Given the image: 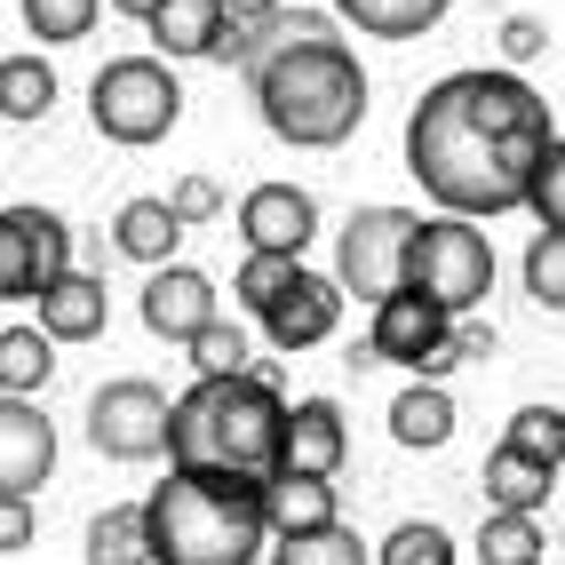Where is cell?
I'll use <instances>...</instances> for the list:
<instances>
[{
	"label": "cell",
	"instance_id": "1",
	"mask_svg": "<svg viewBox=\"0 0 565 565\" xmlns=\"http://www.w3.org/2000/svg\"><path fill=\"white\" fill-rule=\"evenodd\" d=\"M550 104L518 72H446L406 111V175L438 200V215H510L534 200L550 160Z\"/></svg>",
	"mask_w": 565,
	"mask_h": 565
},
{
	"label": "cell",
	"instance_id": "2",
	"mask_svg": "<svg viewBox=\"0 0 565 565\" xmlns=\"http://www.w3.org/2000/svg\"><path fill=\"white\" fill-rule=\"evenodd\" d=\"M287 398L271 374H232V383H192L175 398L168 462L183 478H223V486H271L287 470Z\"/></svg>",
	"mask_w": 565,
	"mask_h": 565
},
{
	"label": "cell",
	"instance_id": "3",
	"mask_svg": "<svg viewBox=\"0 0 565 565\" xmlns=\"http://www.w3.org/2000/svg\"><path fill=\"white\" fill-rule=\"evenodd\" d=\"M247 88H255L263 128L295 152H334L366 120V72L343 41H295L279 56H263L247 72Z\"/></svg>",
	"mask_w": 565,
	"mask_h": 565
},
{
	"label": "cell",
	"instance_id": "4",
	"mask_svg": "<svg viewBox=\"0 0 565 565\" xmlns=\"http://www.w3.org/2000/svg\"><path fill=\"white\" fill-rule=\"evenodd\" d=\"M152 542L160 565H255L271 557V518H263V486H223V478H183L152 486Z\"/></svg>",
	"mask_w": 565,
	"mask_h": 565
},
{
	"label": "cell",
	"instance_id": "5",
	"mask_svg": "<svg viewBox=\"0 0 565 565\" xmlns=\"http://www.w3.org/2000/svg\"><path fill=\"white\" fill-rule=\"evenodd\" d=\"M88 120L104 143H128V152L160 143L183 120V88H175L168 56H111L88 81Z\"/></svg>",
	"mask_w": 565,
	"mask_h": 565
},
{
	"label": "cell",
	"instance_id": "6",
	"mask_svg": "<svg viewBox=\"0 0 565 565\" xmlns=\"http://www.w3.org/2000/svg\"><path fill=\"white\" fill-rule=\"evenodd\" d=\"M406 287L430 295L446 319H470L494 295V247H486V232L470 215H423L414 255H406Z\"/></svg>",
	"mask_w": 565,
	"mask_h": 565
},
{
	"label": "cell",
	"instance_id": "7",
	"mask_svg": "<svg viewBox=\"0 0 565 565\" xmlns=\"http://www.w3.org/2000/svg\"><path fill=\"white\" fill-rule=\"evenodd\" d=\"M414 232H423L414 207H391V200L351 207L343 239H334V279H343V295H359V303H391V295L406 287Z\"/></svg>",
	"mask_w": 565,
	"mask_h": 565
},
{
	"label": "cell",
	"instance_id": "8",
	"mask_svg": "<svg viewBox=\"0 0 565 565\" xmlns=\"http://www.w3.org/2000/svg\"><path fill=\"white\" fill-rule=\"evenodd\" d=\"M168 430H175V398L160 383H143V374L88 391V446L104 462H152V455H168Z\"/></svg>",
	"mask_w": 565,
	"mask_h": 565
},
{
	"label": "cell",
	"instance_id": "9",
	"mask_svg": "<svg viewBox=\"0 0 565 565\" xmlns=\"http://www.w3.org/2000/svg\"><path fill=\"white\" fill-rule=\"evenodd\" d=\"M72 271V223L56 207H0V303H41Z\"/></svg>",
	"mask_w": 565,
	"mask_h": 565
},
{
	"label": "cell",
	"instance_id": "10",
	"mask_svg": "<svg viewBox=\"0 0 565 565\" xmlns=\"http://www.w3.org/2000/svg\"><path fill=\"white\" fill-rule=\"evenodd\" d=\"M455 327L462 319H446L430 295H414V287H398L391 303H374V327H366V359H383V366H406L414 383L430 374V359L455 343Z\"/></svg>",
	"mask_w": 565,
	"mask_h": 565
},
{
	"label": "cell",
	"instance_id": "11",
	"mask_svg": "<svg viewBox=\"0 0 565 565\" xmlns=\"http://www.w3.org/2000/svg\"><path fill=\"white\" fill-rule=\"evenodd\" d=\"M239 239L247 255H303L319 239V200L303 183H255L239 200Z\"/></svg>",
	"mask_w": 565,
	"mask_h": 565
},
{
	"label": "cell",
	"instance_id": "12",
	"mask_svg": "<svg viewBox=\"0 0 565 565\" xmlns=\"http://www.w3.org/2000/svg\"><path fill=\"white\" fill-rule=\"evenodd\" d=\"M215 319H223L215 279H207V271H192V263H168V271L143 279V327H152L160 343H183V351H192Z\"/></svg>",
	"mask_w": 565,
	"mask_h": 565
},
{
	"label": "cell",
	"instance_id": "13",
	"mask_svg": "<svg viewBox=\"0 0 565 565\" xmlns=\"http://www.w3.org/2000/svg\"><path fill=\"white\" fill-rule=\"evenodd\" d=\"M56 470V423L32 398H0V494L32 502Z\"/></svg>",
	"mask_w": 565,
	"mask_h": 565
},
{
	"label": "cell",
	"instance_id": "14",
	"mask_svg": "<svg viewBox=\"0 0 565 565\" xmlns=\"http://www.w3.org/2000/svg\"><path fill=\"white\" fill-rule=\"evenodd\" d=\"M334 327H343V279H327V271H295V287L263 311V334L279 351H311Z\"/></svg>",
	"mask_w": 565,
	"mask_h": 565
},
{
	"label": "cell",
	"instance_id": "15",
	"mask_svg": "<svg viewBox=\"0 0 565 565\" xmlns=\"http://www.w3.org/2000/svg\"><path fill=\"white\" fill-rule=\"evenodd\" d=\"M343 455H351L343 406L334 398H295V414H287V470L295 478H334Z\"/></svg>",
	"mask_w": 565,
	"mask_h": 565
},
{
	"label": "cell",
	"instance_id": "16",
	"mask_svg": "<svg viewBox=\"0 0 565 565\" xmlns=\"http://www.w3.org/2000/svg\"><path fill=\"white\" fill-rule=\"evenodd\" d=\"M152 49L175 64V56H215L223 49V32H232V9L223 0H160L152 9Z\"/></svg>",
	"mask_w": 565,
	"mask_h": 565
},
{
	"label": "cell",
	"instance_id": "17",
	"mask_svg": "<svg viewBox=\"0 0 565 565\" xmlns=\"http://www.w3.org/2000/svg\"><path fill=\"white\" fill-rule=\"evenodd\" d=\"M104 327H111V295H104V279L64 271V279L41 295V334H56V343H96Z\"/></svg>",
	"mask_w": 565,
	"mask_h": 565
},
{
	"label": "cell",
	"instance_id": "18",
	"mask_svg": "<svg viewBox=\"0 0 565 565\" xmlns=\"http://www.w3.org/2000/svg\"><path fill=\"white\" fill-rule=\"evenodd\" d=\"M263 518H271V542L319 534V525H343V518H334V478H295V470H279L271 486H263Z\"/></svg>",
	"mask_w": 565,
	"mask_h": 565
},
{
	"label": "cell",
	"instance_id": "19",
	"mask_svg": "<svg viewBox=\"0 0 565 565\" xmlns=\"http://www.w3.org/2000/svg\"><path fill=\"white\" fill-rule=\"evenodd\" d=\"M183 232H192V223H183L168 200H128L120 215H111V239H120V255H128V263H143V271H168Z\"/></svg>",
	"mask_w": 565,
	"mask_h": 565
},
{
	"label": "cell",
	"instance_id": "20",
	"mask_svg": "<svg viewBox=\"0 0 565 565\" xmlns=\"http://www.w3.org/2000/svg\"><path fill=\"white\" fill-rule=\"evenodd\" d=\"M88 565H160V542H152L143 502H111V510L88 518Z\"/></svg>",
	"mask_w": 565,
	"mask_h": 565
},
{
	"label": "cell",
	"instance_id": "21",
	"mask_svg": "<svg viewBox=\"0 0 565 565\" xmlns=\"http://www.w3.org/2000/svg\"><path fill=\"white\" fill-rule=\"evenodd\" d=\"M391 438L414 446V455H430V446L455 438V398H446V383H406L391 398Z\"/></svg>",
	"mask_w": 565,
	"mask_h": 565
},
{
	"label": "cell",
	"instance_id": "22",
	"mask_svg": "<svg viewBox=\"0 0 565 565\" xmlns=\"http://www.w3.org/2000/svg\"><path fill=\"white\" fill-rule=\"evenodd\" d=\"M455 0H334V17L359 24L366 41H423Z\"/></svg>",
	"mask_w": 565,
	"mask_h": 565
},
{
	"label": "cell",
	"instance_id": "23",
	"mask_svg": "<svg viewBox=\"0 0 565 565\" xmlns=\"http://www.w3.org/2000/svg\"><path fill=\"white\" fill-rule=\"evenodd\" d=\"M56 374V334L41 327H0V398H32Z\"/></svg>",
	"mask_w": 565,
	"mask_h": 565
},
{
	"label": "cell",
	"instance_id": "24",
	"mask_svg": "<svg viewBox=\"0 0 565 565\" xmlns=\"http://www.w3.org/2000/svg\"><path fill=\"white\" fill-rule=\"evenodd\" d=\"M550 486H557V470H542V462L510 455V446H494V455H486V502H494V510L534 518V510L550 502Z\"/></svg>",
	"mask_w": 565,
	"mask_h": 565
},
{
	"label": "cell",
	"instance_id": "25",
	"mask_svg": "<svg viewBox=\"0 0 565 565\" xmlns=\"http://www.w3.org/2000/svg\"><path fill=\"white\" fill-rule=\"evenodd\" d=\"M56 104V72L49 56H0V120H41V111Z\"/></svg>",
	"mask_w": 565,
	"mask_h": 565
},
{
	"label": "cell",
	"instance_id": "26",
	"mask_svg": "<svg viewBox=\"0 0 565 565\" xmlns=\"http://www.w3.org/2000/svg\"><path fill=\"white\" fill-rule=\"evenodd\" d=\"M502 446L565 478V406H518V414H510V430H502Z\"/></svg>",
	"mask_w": 565,
	"mask_h": 565
},
{
	"label": "cell",
	"instance_id": "27",
	"mask_svg": "<svg viewBox=\"0 0 565 565\" xmlns=\"http://www.w3.org/2000/svg\"><path fill=\"white\" fill-rule=\"evenodd\" d=\"M478 557H486V565H542V525L518 518V510H486Z\"/></svg>",
	"mask_w": 565,
	"mask_h": 565
},
{
	"label": "cell",
	"instance_id": "28",
	"mask_svg": "<svg viewBox=\"0 0 565 565\" xmlns=\"http://www.w3.org/2000/svg\"><path fill=\"white\" fill-rule=\"evenodd\" d=\"M263 565H366V542L351 534V525H319V534L271 542V557H263Z\"/></svg>",
	"mask_w": 565,
	"mask_h": 565
},
{
	"label": "cell",
	"instance_id": "29",
	"mask_svg": "<svg viewBox=\"0 0 565 565\" xmlns=\"http://www.w3.org/2000/svg\"><path fill=\"white\" fill-rule=\"evenodd\" d=\"M374 565H455V534L430 525V518H406L374 542Z\"/></svg>",
	"mask_w": 565,
	"mask_h": 565
},
{
	"label": "cell",
	"instance_id": "30",
	"mask_svg": "<svg viewBox=\"0 0 565 565\" xmlns=\"http://www.w3.org/2000/svg\"><path fill=\"white\" fill-rule=\"evenodd\" d=\"M17 9H24V32H32V41L64 49V41H88V32H96V9H104V0H17Z\"/></svg>",
	"mask_w": 565,
	"mask_h": 565
},
{
	"label": "cell",
	"instance_id": "31",
	"mask_svg": "<svg viewBox=\"0 0 565 565\" xmlns=\"http://www.w3.org/2000/svg\"><path fill=\"white\" fill-rule=\"evenodd\" d=\"M295 271H303V255H247L239 263V279H232V295H239V311H271L279 303V295L295 287Z\"/></svg>",
	"mask_w": 565,
	"mask_h": 565
},
{
	"label": "cell",
	"instance_id": "32",
	"mask_svg": "<svg viewBox=\"0 0 565 565\" xmlns=\"http://www.w3.org/2000/svg\"><path fill=\"white\" fill-rule=\"evenodd\" d=\"M525 295H534L542 311H565V232H542L525 247Z\"/></svg>",
	"mask_w": 565,
	"mask_h": 565
},
{
	"label": "cell",
	"instance_id": "33",
	"mask_svg": "<svg viewBox=\"0 0 565 565\" xmlns=\"http://www.w3.org/2000/svg\"><path fill=\"white\" fill-rule=\"evenodd\" d=\"M192 366H200V383H232V374H255V366H247V334L215 319L200 343H192Z\"/></svg>",
	"mask_w": 565,
	"mask_h": 565
},
{
	"label": "cell",
	"instance_id": "34",
	"mask_svg": "<svg viewBox=\"0 0 565 565\" xmlns=\"http://www.w3.org/2000/svg\"><path fill=\"white\" fill-rule=\"evenodd\" d=\"M525 207H534V223H542V232H565V136L550 143V160H542V175H534V200H525Z\"/></svg>",
	"mask_w": 565,
	"mask_h": 565
},
{
	"label": "cell",
	"instance_id": "35",
	"mask_svg": "<svg viewBox=\"0 0 565 565\" xmlns=\"http://www.w3.org/2000/svg\"><path fill=\"white\" fill-rule=\"evenodd\" d=\"M168 207H175L183 223H215V215H223V192H215V175H183L175 192H168Z\"/></svg>",
	"mask_w": 565,
	"mask_h": 565
},
{
	"label": "cell",
	"instance_id": "36",
	"mask_svg": "<svg viewBox=\"0 0 565 565\" xmlns=\"http://www.w3.org/2000/svg\"><path fill=\"white\" fill-rule=\"evenodd\" d=\"M32 534H41V518H32V502H17V494H0V557H17V550H32Z\"/></svg>",
	"mask_w": 565,
	"mask_h": 565
},
{
	"label": "cell",
	"instance_id": "37",
	"mask_svg": "<svg viewBox=\"0 0 565 565\" xmlns=\"http://www.w3.org/2000/svg\"><path fill=\"white\" fill-rule=\"evenodd\" d=\"M542 49H550V32H542L534 17H510V24H502V56H510V64H534Z\"/></svg>",
	"mask_w": 565,
	"mask_h": 565
},
{
	"label": "cell",
	"instance_id": "38",
	"mask_svg": "<svg viewBox=\"0 0 565 565\" xmlns=\"http://www.w3.org/2000/svg\"><path fill=\"white\" fill-rule=\"evenodd\" d=\"M455 343H462V359H494V327H455Z\"/></svg>",
	"mask_w": 565,
	"mask_h": 565
},
{
	"label": "cell",
	"instance_id": "39",
	"mask_svg": "<svg viewBox=\"0 0 565 565\" xmlns=\"http://www.w3.org/2000/svg\"><path fill=\"white\" fill-rule=\"evenodd\" d=\"M223 9H232L239 24H263V17H279V9H287V0H223Z\"/></svg>",
	"mask_w": 565,
	"mask_h": 565
},
{
	"label": "cell",
	"instance_id": "40",
	"mask_svg": "<svg viewBox=\"0 0 565 565\" xmlns=\"http://www.w3.org/2000/svg\"><path fill=\"white\" fill-rule=\"evenodd\" d=\"M111 9H120V17H136V24H152V9H160V0H111Z\"/></svg>",
	"mask_w": 565,
	"mask_h": 565
}]
</instances>
